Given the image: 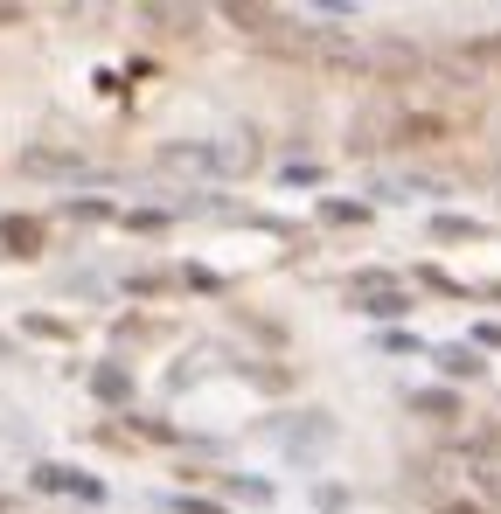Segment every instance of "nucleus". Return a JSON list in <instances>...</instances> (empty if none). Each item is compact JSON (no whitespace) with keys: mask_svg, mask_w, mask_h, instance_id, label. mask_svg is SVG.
<instances>
[{"mask_svg":"<svg viewBox=\"0 0 501 514\" xmlns=\"http://www.w3.org/2000/svg\"><path fill=\"white\" fill-rule=\"evenodd\" d=\"M348 299H355L369 320H404V313H411V292H404L390 271H355V278H348Z\"/></svg>","mask_w":501,"mask_h":514,"instance_id":"obj_1","label":"nucleus"},{"mask_svg":"<svg viewBox=\"0 0 501 514\" xmlns=\"http://www.w3.org/2000/svg\"><path fill=\"white\" fill-rule=\"evenodd\" d=\"M369 77L411 84V77H425V49H418V42H376V49H369Z\"/></svg>","mask_w":501,"mask_h":514,"instance_id":"obj_2","label":"nucleus"},{"mask_svg":"<svg viewBox=\"0 0 501 514\" xmlns=\"http://www.w3.org/2000/svg\"><path fill=\"white\" fill-rule=\"evenodd\" d=\"M21 174H42V181H77L84 160L63 153V146H21Z\"/></svg>","mask_w":501,"mask_h":514,"instance_id":"obj_3","label":"nucleus"},{"mask_svg":"<svg viewBox=\"0 0 501 514\" xmlns=\"http://www.w3.org/2000/svg\"><path fill=\"white\" fill-rule=\"evenodd\" d=\"M35 487H49V494H77V501H98V494H105L98 480H84V473H70V466H35Z\"/></svg>","mask_w":501,"mask_h":514,"instance_id":"obj_4","label":"nucleus"},{"mask_svg":"<svg viewBox=\"0 0 501 514\" xmlns=\"http://www.w3.org/2000/svg\"><path fill=\"white\" fill-rule=\"evenodd\" d=\"M0 244H7V257H35L42 251V223L35 216H0Z\"/></svg>","mask_w":501,"mask_h":514,"instance_id":"obj_5","label":"nucleus"},{"mask_svg":"<svg viewBox=\"0 0 501 514\" xmlns=\"http://www.w3.org/2000/svg\"><path fill=\"white\" fill-rule=\"evenodd\" d=\"M432 362L446 369V376H488V362H481V348H467V341H446V348H432Z\"/></svg>","mask_w":501,"mask_h":514,"instance_id":"obj_6","label":"nucleus"},{"mask_svg":"<svg viewBox=\"0 0 501 514\" xmlns=\"http://www.w3.org/2000/svg\"><path fill=\"white\" fill-rule=\"evenodd\" d=\"M91 396H98V403H133V376H126L119 362H98V369H91Z\"/></svg>","mask_w":501,"mask_h":514,"instance_id":"obj_7","label":"nucleus"},{"mask_svg":"<svg viewBox=\"0 0 501 514\" xmlns=\"http://www.w3.org/2000/svg\"><path fill=\"white\" fill-rule=\"evenodd\" d=\"M209 160H216V174H244L258 160V146H251V132H230L223 146H209Z\"/></svg>","mask_w":501,"mask_h":514,"instance_id":"obj_8","label":"nucleus"},{"mask_svg":"<svg viewBox=\"0 0 501 514\" xmlns=\"http://www.w3.org/2000/svg\"><path fill=\"white\" fill-rule=\"evenodd\" d=\"M167 174H216V160H209V146H167L161 153Z\"/></svg>","mask_w":501,"mask_h":514,"instance_id":"obj_9","label":"nucleus"},{"mask_svg":"<svg viewBox=\"0 0 501 514\" xmlns=\"http://www.w3.org/2000/svg\"><path fill=\"white\" fill-rule=\"evenodd\" d=\"M328 438H334V424L321 417V410H307V424H293V431H286V445H293V452H321Z\"/></svg>","mask_w":501,"mask_h":514,"instance_id":"obj_10","label":"nucleus"},{"mask_svg":"<svg viewBox=\"0 0 501 514\" xmlns=\"http://www.w3.org/2000/svg\"><path fill=\"white\" fill-rule=\"evenodd\" d=\"M460 56H467V70H474V77L488 84V70H501V35H474V42H467Z\"/></svg>","mask_w":501,"mask_h":514,"instance_id":"obj_11","label":"nucleus"},{"mask_svg":"<svg viewBox=\"0 0 501 514\" xmlns=\"http://www.w3.org/2000/svg\"><path fill=\"white\" fill-rule=\"evenodd\" d=\"M432 237L439 244H467V237H481V223L474 216H432Z\"/></svg>","mask_w":501,"mask_h":514,"instance_id":"obj_12","label":"nucleus"},{"mask_svg":"<svg viewBox=\"0 0 501 514\" xmlns=\"http://www.w3.org/2000/svg\"><path fill=\"white\" fill-rule=\"evenodd\" d=\"M467 480H481V494H495V501H501V452H481V459H467Z\"/></svg>","mask_w":501,"mask_h":514,"instance_id":"obj_13","label":"nucleus"},{"mask_svg":"<svg viewBox=\"0 0 501 514\" xmlns=\"http://www.w3.org/2000/svg\"><path fill=\"white\" fill-rule=\"evenodd\" d=\"M411 410H425V417H460V403H453L446 389H418V396H411Z\"/></svg>","mask_w":501,"mask_h":514,"instance_id":"obj_14","label":"nucleus"},{"mask_svg":"<svg viewBox=\"0 0 501 514\" xmlns=\"http://www.w3.org/2000/svg\"><path fill=\"white\" fill-rule=\"evenodd\" d=\"M167 285H181V278H174V271H140V278H133V299H161Z\"/></svg>","mask_w":501,"mask_h":514,"instance_id":"obj_15","label":"nucleus"},{"mask_svg":"<svg viewBox=\"0 0 501 514\" xmlns=\"http://www.w3.org/2000/svg\"><path fill=\"white\" fill-rule=\"evenodd\" d=\"M286 181H293V188H314V181H321V167H314V160H293V167H286Z\"/></svg>","mask_w":501,"mask_h":514,"instance_id":"obj_16","label":"nucleus"},{"mask_svg":"<svg viewBox=\"0 0 501 514\" xmlns=\"http://www.w3.org/2000/svg\"><path fill=\"white\" fill-rule=\"evenodd\" d=\"M369 209H355V202H328V223H362Z\"/></svg>","mask_w":501,"mask_h":514,"instance_id":"obj_17","label":"nucleus"},{"mask_svg":"<svg viewBox=\"0 0 501 514\" xmlns=\"http://www.w3.org/2000/svg\"><path fill=\"white\" fill-rule=\"evenodd\" d=\"M174 508H181V514H223V508H216V501H188V494H181Z\"/></svg>","mask_w":501,"mask_h":514,"instance_id":"obj_18","label":"nucleus"},{"mask_svg":"<svg viewBox=\"0 0 501 514\" xmlns=\"http://www.w3.org/2000/svg\"><path fill=\"white\" fill-rule=\"evenodd\" d=\"M467 348H501V327H481V334H474Z\"/></svg>","mask_w":501,"mask_h":514,"instance_id":"obj_19","label":"nucleus"},{"mask_svg":"<svg viewBox=\"0 0 501 514\" xmlns=\"http://www.w3.org/2000/svg\"><path fill=\"white\" fill-rule=\"evenodd\" d=\"M495 195H501V160H495Z\"/></svg>","mask_w":501,"mask_h":514,"instance_id":"obj_20","label":"nucleus"},{"mask_svg":"<svg viewBox=\"0 0 501 514\" xmlns=\"http://www.w3.org/2000/svg\"><path fill=\"white\" fill-rule=\"evenodd\" d=\"M495 299H501V285H495Z\"/></svg>","mask_w":501,"mask_h":514,"instance_id":"obj_21","label":"nucleus"}]
</instances>
